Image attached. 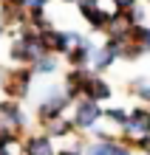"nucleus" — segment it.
Instances as JSON below:
<instances>
[{
  "instance_id": "obj_16",
  "label": "nucleus",
  "mask_w": 150,
  "mask_h": 155,
  "mask_svg": "<svg viewBox=\"0 0 150 155\" xmlns=\"http://www.w3.org/2000/svg\"><path fill=\"white\" fill-rule=\"evenodd\" d=\"M17 3H20L23 8H45L51 0H17Z\"/></svg>"
},
{
  "instance_id": "obj_21",
  "label": "nucleus",
  "mask_w": 150,
  "mask_h": 155,
  "mask_svg": "<svg viewBox=\"0 0 150 155\" xmlns=\"http://www.w3.org/2000/svg\"><path fill=\"white\" fill-rule=\"evenodd\" d=\"M0 3H17V0H0Z\"/></svg>"
},
{
  "instance_id": "obj_17",
  "label": "nucleus",
  "mask_w": 150,
  "mask_h": 155,
  "mask_svg": "<svg viewBox=\"0 0 150 155\" xmlns=\"http://www.w3.org/2000/svg\"><path fill=\"white\" fill-rule=\"evenodd\" d=\"M110 3H113V8H116V12H125V8H130V6L136 3V0H110Z\"/></svg>"
},
{
  "instance_id": "obj_11",
  "label": "nucleus",
  "mask_w": 150,
  "mask_h": 155,
  "mask_svg": "<svg viewBox=\"0 0 150 155\" xmlns=\"http://www.w3.org/2000/svg\"><path fill=\"white\" fill-rule=\"evenodd\" d=\"M26 155H54L51 135H31L26 141Z\"/></svg>"
},
{
  "instance_id": "obj_20",
  "label": "nucleus",
  "mask_w": 150,
  "mask_h": 155,
  "mask_svg": "<svg viewBox=\"0 0 150 155\" xmlns=\"http://www.w3.org/2000/svg\"><path fill=\"white\" fill-rule=\"evenodd\" d=\"M60 155H79V152H71V150H68V152H60Z\"/></svg>"
},
{
  "instance_id": "obj_5",
  "label": "nucleus",
  "mask_w": 150,
  "mask_h": 155,
  "mask_svg": "<svg viewBox=\"0 0 150 155\" xmlns=\"http://www.w3.org/2000/svg\"><path fill=\"white\" fill-rule=\"evenodd\" d=\"M102 118V107L99 102H93V99H77V104H74V127H79V130H91L93 124H96Z\"/></svg>"
},
{
  "instance_id": "obj_7",
  "label": "nucleus",
  "mask_w": 150,
  "mask_h": 155,
  "mask_svg": "<svg viewBox=\"0 0 150 155\" xmlns=\"http://www.w3.org/2000/svg\"><path fill=\"white\" fill-rule=\"evenodd\" d=\"M125 133L127 135H136V138H142V135L150 133V110H145V107H136L133 113H127L125 118Z\"/></svg>"
},
{
  "instance_id": "obj_22",
  "label": "nucleus",
  "mask_w": 150,
  "mask_h": 155,
  "mask_svg": "<svg viewBox=\"0 0 150 155\" xmlns=\"http://www.w3.org/2000/svg\"><path fill=\"white\" fill-rule=\"evenodd\" d=\"M3 31H6V28H3V25H0V40H3Z\"/></svg>"
},
{
  "instance_id": "obj_8",
  "label": "nucleus",
  "mask_w": 150,
  "mask_h": 155,
  "mask_svg": "<svg viewBox=\"0 0 150 155\" xmlns=\"http://www.w3.org/2000/svg\"><path fill=\"white\" fill-rule=\"evenodd\" d=\"M93 48H96V42H93V40H88V37H82V40H79V42L68 51V54H65L68 65H71V68H88V59H91Z\"/></svg>"
},
{
  "instance_id": "obj_9",
  "label": "nucleus",
  "mask_w": 150,
  "mask_h": 155,
  "mask_svg": "<svg viewBox=\"0 0 150 155\" xmlns=\"http://www.w3.org/2000/svg\"><path fill=\"white\" fill-rule=\"evenodd\" d=\"M82 96L85 99H93V102H105V99H110V87L105 79H99L96 74H88V79L82 82Z\"/></svg>"
},
{
  "instance_id": "obj_18",
  "label": "nucleus",
  "mask_w": 150,
  "mask_h": 155,
  "mask_svg": "<svg viewBox=\"0 0 150 155\" xmlns=\"http://www.w3.org/2000/svg\"><path fill=\"white\" fill-rule=\"evenodd\" d=\"M113 155H127V150H125V147H119V144H116V147H113Z\"/></svg>"
},
{
  "instance_id": "obj_15",
  "label": "nucleus",
  "mask_w": 150,
  "mask_h": 155,
  "mask_svg": "<svg viewBox=\"0 0 150 155\" xmlns=\"http://www.w3.org/2000/svg\"><path fill=\"white\" fill-rule=\"evenodd\" d=\"M102 116H108L110 121H119V124H125V118H127V113H125V110H119V107H110V110H102Z\"/></svg>"
},
{
  "instance_id": "obj_14",
  "label": "nucleus",
  "mask_w": 150,
  "mask_h": 155,
  "mask_svg": "<svg viewBox=\"0 0 150 155\" xmlns=\"http://www.w3.org/2000/svg\"><path fill=\"white\" fill-rule=\"evenodd\" d=\"M133 93L139 99H145V102H150V79H136L133 82Z\"/></svg>"
},
{
  "instance_id": "obj_12",
  "label": "nucleus",
  "mask_w": 150,
  "mask_h": 155,
  "mask_svg": "<svg viewBox=\"0 0 150 155\" xmlns=\"http://www.w3.org/2000/svg\"><path fill=\"white\" fill-rule=\"evenodd\" d=\"M130 40H136L145 51H150V28H145V25H130Z\"/></svg>"
},
{
  "instance_id": "obj_2",
  "label": "nucleus",
  "mask_w": 150,
  "mask_h": 155,
  "mask_svg": "<svg viewBox=\"0 0 150 155\" xmlns=\"http://www.w3.org/2000/svg\"><path fill=\"white\" fill-rule=\"evenodd\" d=\"M31 68L29 65H17L12 71H6V79H3V93L9 99H23V96H29V90H31Z\"/></svg>"
},
{
  "instance_id": "obj_3",
  "label": "nucleus",
  "mask_w": 150,
  "mask_h": 155,
  "mask_svg": "<svg viewBox=\"0 0 150 155\" xmlns=\"http://www.w3.org/2000/svg\"><path fill=\"white\" fill-rule=\"evenodd\" d=\"M68 102H71V99L65 96L60 87H48V90L43 93L40 104H37V113H40V118H43V121L60 118V116L65 113V107H68Z\"/></svg>"
},
{
  "instance_id": "obj_4",
  "label": "nucleus",
  "mask_w": 150,
  "mask_h": 155,
  "mask_svg": "<svg viewBox=\"0 0 150 155\" xmlns=\"http://www.w3.org/2000/svg\"><path fill=\"white\" fill-rule=\"evenodd\" d=\"M79 12H82V17H85V23L91 25L93 31H108L110 28V23L116 20V8L113 12H105L102 8V3H85V0H79Z\"/></svg>"
},
{
  "instance_id": "obj_13",
  "label": "nucleus",
  "mask_w": 150,
  "mask_h": 155,
  "mask_svg": "<svg viewBox=\"0 0 150 155\" xmlns=\"http://www.w3.org/2000/svg\"><path fill=\"white\" fill-rule=\"evenodd\" d=\"M113 141H99L93 144V147H88V155H113Z\"/></svg>"
},
{
  "instance_id": "obj_1",
  "label": "nucleus",
  "mask_w": 150,
  "mask_h": 155,
  "mask_svg": "<svg viewBox=\"0 0 150 155\" xmlns=\"http://www.w3.org/2000/svg\"><path fill=\"white\" fill-rule=\"evenodd\" d=\"M43 54H48V51H45V45H43L40 31L31 28V25H20V28H17V34L12 37L9 59L17 62V65H31V62L40 59Z\"/></svg>"
},
{
  "instance_id": "obj_19",
  "label": "nucleus",
  "mask_w": 150,
  "mask_h": 155,
  "mask_svg": "<svg viewBox=\"0 0 150 155\" xmlns=\"http://www.w3.org/2000/svg\"><path fill=\"white\" fill-rule=\"evenodd\" d=\"M3 79H6V71H3V65H0V87H3Z\"/></svg>"
},
{
  "instance_id": "obj_6",
  "label": "nucleus",
  "mask_w": 150,
  "mask_h": 155,
  "mask_svg": "<svg viewBox=\"0 0 150 155\" xmlns=\"http://www.w3.org/2000/svg\"><path fill=\"white\" fill-rule=\"evenodd\" d=\"M0 121H3V127H9V130H20V127H26L29 116L17 104V99H6V102H0Z\"/></svg>"
},
{
  "instance_id": "obj_10",
  "label": "nucleus",
  "mask_w": 150,
  "mask_h": 155,
  "mask_svg": "<svg viewBox=\"0 0 150 155\" xmlns=\"http://www.w3.org/2000/svg\"><path fill=\"white\" fill-rule=\"evenodd\" d=\"M29 68H31V74H34V76H51L54 71L60 68L57 54H43V57H40V59H34Z\"/></svg>"
}]
</instances>
